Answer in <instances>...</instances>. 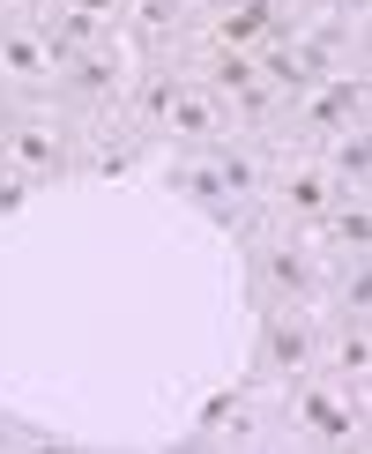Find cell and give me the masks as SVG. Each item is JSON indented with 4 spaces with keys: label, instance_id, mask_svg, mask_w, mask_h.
<instances>
[{
    "label": "cell",
    "instance_id": "cell-1",
    "mask_svg": "<svg viewBox=\"0 0 372 454\" xmlns=\"http://www.w3.org/2000/svg\"><path fill=\"white\" fill-rule=\"evenodd\" d=\"M8 157L23 164V172H52V164H60V142H52V127H37V120H23L8 135Z\"/></svg>",
    "mask_w": 372,
    "mask_h": 454
},
{
    "label": "cell",
    "instance_id": "cell-2",
    "mask_svg": "<svg viewBox=\"0 0 372 454\" xmlns=\"http://www.w3.org/2000/svg\"><path fill=\"white\" fill-rule=\"evenodd\" d=\"M0 67L30 82V74L52 67V45H45V37H30V30H8V37H0Z\"/></svg>",
    "mask_w": 372,
    "mask_h": 454
},
{
    "label": "cell",
    "instance_id": "cell-3",
    "mask_svg": "<svg viewBox=\"0 0 372 454\" xmlns=\"http://www.w3.org/2000/svg\"><path fill=\"white\" fill-rule=\"evenodd\" d=\"M164 112H172V127H179V135H194V142L216 127V105L194 98V90H172V98H164Z\"/></svg>",
    "mask_w": 372,
    "mask_h": 454
},
{
    "label": "cell",
    "instance_id": "cell-4",
    "mask_svg": "<svg viewBox=\"0 0 372 454\" xmlns=\"http://www.w3.org/2000/svg\"><path fill=\"white\" fill-rule=\"evenodd\" d=\"M306 425L328 432V440H343V432H350V418L335 410V395H306Z\"/></svg>",
    "mask_w": 372,
    "mask_h": 454
},
{
    "label": "cell",
    "instance_id": "cell-5",
    "mask_svg": "<svg viewBox=\"0 0 372 454\" xmlns=\"http://www.w3.org/2000/svg\"><path fill=\"white\" fill-rule=\"evenodd\" d=\"M253 30H268V0H246L238 15H223V45H238V37H253Z\"/></svg>",
    "mask_w": 372,
    "mask_h": 454
},
{
    "label": "cell",
    "instance_id": "cell-6",
    "mask_svg": "<svg viewBox=\"0 0 372 454\" xmlns=\"http://www.w3.org/2000/svg\"><path fill=\"white\" fill-rule=\"evenodd\" d=\"M74 82H82V90H112V82H120V60H105V52H82Z\"/></svg>",
    "mask_w": 372,
    "mask_h": 454
},
{
    "label": "cell",
    "instance_id": "cell-7",
    "mask_svg": "<svg viewBox=\"0 0 372 454\" xmlns=\"http://www.w3.org/2000/svg\"><path fill=\"white\" fill-rule=\"evenodd\" d=\"M268 276L283 283V291H298V283H306V261H298L291 246H283V254H268Z\"/></svg>",
    "mask_w": 372,
    "mask_h": 454
},
{
    "label": "cell",
    "instance_id": "cell-8",
    "mask_svg": "<svg viewBox=\"0 0 372 454\" xmlns=\"http://www.w3.org/2000/svg\"><path fill=\"white\" fill-rule=\"evenodd\" d=\"M350 105H358V90H350V82H335V90H328V98H321V105H313V120H343V112H350Z\"/></svg>",
    "mask_w": 372,
    "mask_h": 454
},
{
    "label": "cell",
    "instance_id": "cell-9",
    "mask_svg": "<svg viewBox=\"0 0 372 454\" xmlns=\"http://www.w3.org/2000/svg\"><path fill=\"white\" fill-rule=\"evenodd\" d=\"M275 365H298V357H306V328H275Z\"/></svg>",
    "mask_w": 372,
    "mask_h": 454
},
{
    "label": "cell",
    "instance_id": "cell-10",
    "mask_svg": "<svg viewBox=\"0 0 372 454\" xmlns=\"http://www.w3.org/2000/svg\"><path fill=\"white\" fill-rule=\"evenodd\" d=\"M291 201H298V209H321V201H328V179H291Z\"/></svg>",
    "mask_w": 372,
    "mask_h": 454
},
{
    "label": "cell",
    "instance_id": "cell-11",
    "mask_svg": "<svg viewBox=\"0 0 372 454\" xmlns=\"http://www.w3.org/2000/svg\"><path fill=\"white\" fill-rule=\"evenodd\" d=\"M365 164H372V149H365V142H343V172L365 179Z\"/></svg>",
    "mask_w": 372,
    "mask_h": 454
},
{
    "label": "cell",
    "instance_id": "cell-12",
    "mask_svg": "<svg viewBox=\"0 0 372 454\" xmlns=\"http://www.w3.org/2000/svg\"><path fill=\"white\" fill-rule=\"evenodd\" d=\"M74 15H120V0H74Z\"/></svg>",
    "mask_w": 372,
    "mask_h": 454
}]
</instances>
